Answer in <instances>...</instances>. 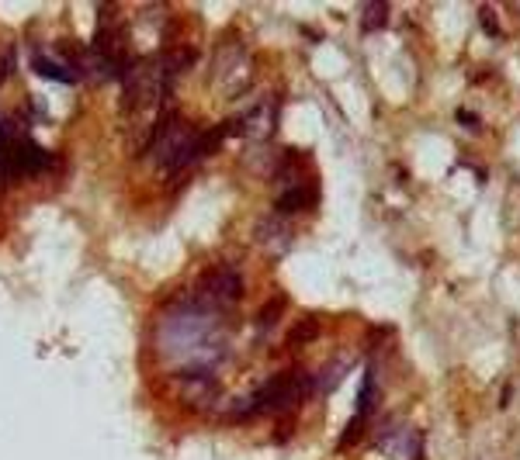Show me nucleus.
I'll use <instances>...</instances> for the list:
<instances>
[{"instance_id": "6", "label": "nucleus", "mask_w": 520, "mask_h": 460, "mask_svg": "<svg viewBox=\"0 0 520 460\" xmlns=\"http://www.w3.org/2000/svg\"><path fill=\"white\" fill-rule=\"evenodd\" d=\"M316 205V184H291V187H284L281 194H277V201H274V208L281 212V215H298V212H305V208H312Z\"/></svg>"}, {"instance_id": "12", "label": "nucleus", "mask_w": 520, "mask_h": 460, "mask_svg": "<svg viewBox=\"0 0 520 460\" xmlns=\"http://www.w3.org/2000/svg\"><path fill=\"white\" fill-rule=\"evenodd\" d=\"M10 73H14V52H3V56H0V83H3Z\"/></svg>"}, {"instance_id": "8", "label": "nucleus", "mask_w": 520, "mask_h": 460, "mask_svg": "<svg viewBox=\"0 0 520 460\" xmlns=\"http://www.w3.org/2000/svg\"><path fill=\"white\" fill-rule=\"evenodd\" d=\"M361 28L364 31H382L389 28V3L385 0H371L361 7Z\"/></svg>"}, {"instance_id": "1", "label": "nucleus", "mask_w": 520, "mask_h": 460, "mask_svg": "<svg viewBox=\"0 0 520 460\" xmlns=\"http://www.w3.org/2000/svg\"><path fill=\"white\" fill-rule=\"evenodd\" d=\"M305 388H309V381H305L302 374L281 370V374L267 377L250 398L236 402V405L229 409V419H233V423H243V419H257L260 412H288V409L298 405V398L305 395Z\"/></svg>"}, {"instance_id": "5", "label": "nucleus", "mask_w": 520, "mask_h": 460, "mask_svg": "<svg viewBox=\"0 0 520 460\" xmlns=\"http://www.w3.org/2000/svg\"><path fill=\"white\" fill-rule=\"evenodd\" d=\"M274 125H277V114H274V104H257V108H250L236 125H233V132H240V139H254V142H263L270 132H274Z\"/></svg>"}, {"instance_id": "10", "label": "nucleus", "mask_w": 520, "mask_h": 460, "mask_svg": "<svg viewBox=\"0 0 520 460\" xmlns=\"http://www.w3.org/2000/svg\"><path fill=\"white\" fill-rule=\"evenodd\" d=\"M281 312H284V298H270V301L263 305V312L257 315V325H260V329L274 325V322L281 318Z\"/></svg>"}, {"instance_id": "2", "label": "nucleus", "mask_w": 520, "mask_h": 460, "mask_svg": "<svg viewBox=\"0 0 520 460\" xmlns=\"http://www.w3.org/2000/svg\"><path fill=\"white\" fill-rule=\"evenodd\" d=\"M240 298H243V277H240V270H233L226 263L205 270L202 280H198V291L191 294V301L198 308L212 312V315L222 312V308H233Z\"/></svg>"}, {"instance_id": "7", "label": "nucleus", "mask_w": 520, "mask_h": 460, "mask_svg": "<svg viewBox=\"0 0 520 460\" xmlns=\"http://www.w3.org/2000/svg\"><path fill=\"white\" fill-rule=\"evenodd\" d=\"M35 73L38 76H45V80H56V83H66V87H73L76 83V73L66 66V62H59V59H52V56H35Z\"/></svg>"}, {"instance_id": "9", "label": "nucleus", "mask_w": 520, "mask_h": 460, "mask_svg": "<svg viewBox=\"0 0 520 460\" xmlns=\"http://www.w3.org/2000/svg\"><path fill=\"white\" fill-rule=\"evenodd\" d=\"M319 336V318L309 315V318H298L288 332V346H302V343H312Z\"/></svg>"}, {"instance_id": "3", "label": "nucleus", "mask_w": 520, "mask_h": 460, "mask_svg": "<svg viewBox=\"0 0 520 460\" xmlns=\"http://www.w3.org/2000/svg\"><path fill=\"white\" fill-rule=\"evenodd\" d=\"M219 83V90L226 97H240L243 90H250V80H254V59L247 56V49L236 45V52H229V45H219V56H216V69H212Z\"/></svg>"}, {"instance_id": "11", "label": "nucleus", "mask_w": 520, "mask_h": 460, "mask_svg": "<svg viewBox=\"0 0 520 460\" xmlns=\"http://www.w3.org/2000/svg\"><path fill=\"white\" fill-rule=\"evenodd\" d=\"M479 24H482V31H486V35H493V38L500 35V17H496V10H493L489 3H482V7H479Z\"/></svg>"}, {"instance_id": "4", "label": "nucleus", "mask_w": 520, "mask_h": 460, "mask_svg": "<svg viewBox=\"0 0 520 460\" xmlns=\"http://www.w3.org/2000/svg\"><path fill=\"white\" fill-rule=\"evenodd\" d=\"M375 405H378V381H375V370L368 367V370H364V381H361L357 405H354V419H350V426H347V429H343V436H340V447H343V450H347V447L354 443V436L368 426V419H371Z\"/></svg>"}]
</instances>
